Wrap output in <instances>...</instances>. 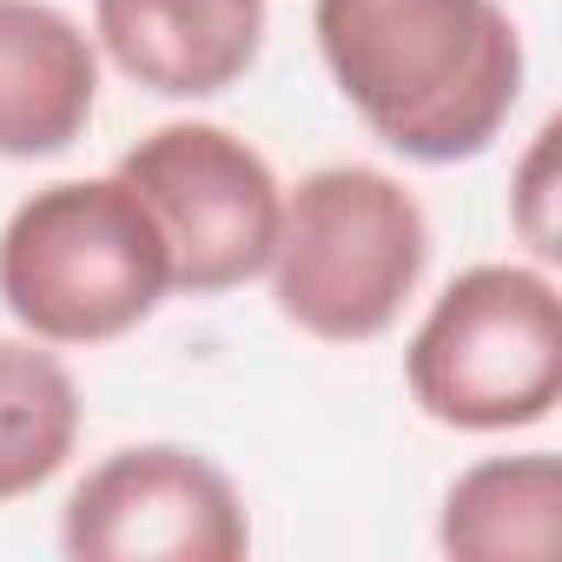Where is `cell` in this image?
I'll list each match as a JSON object with an SVG mask.
<instances>
[{"label":"cell","mask_w":562,"mask_h":562,"mask_svg":"<svg viewBox=\"0 0 562 562\" xmlns=\"http://www.w3.org/2000/svg\"><path fill=\"white\" fill-rule=\"evenodd\" d=\"M80 443V384L41 338H0V503L34 496Z\"/></svg>","instance_id":"obj_10"},{"label":"cell","mask_w":562,"mask_h":562,"mask_svg":"<svg viewBox=\"0 0 562 562\" xmlns=\"http://www.w3.org/2000/svg\"><path fill=\"white\" fill-rule=\"evenodd\" d=\"M106 60L166 100L238 87L265 47V0H93Z\"/></svg>","instance_id":"obj_7"},{"label":"cell","mask_w":562,"mask_h":562,"mask_svg":"<svg viewBox=\"0 0 562 562\" xmlns=\"http://www.w3.org/2000/svg\"><path fill=\"white\" fill-rule=\"evenodd\" d=\"M120 179L139 192V205L166 238L172 292L218 299L251 285L271 265L285 192H278L265 153H251L238 133L212 120H172L139 146H126Z\"/></svg>","instance_id":"obj_5"},{"label":"cell","mask_w":562,"mask_h":562,"mask_svg":"<svg viewBox=\"0 0 562 562\" xmlns=\"http://www.w3.org/2000/svg\"><path fill=\"white\" fill-rule=\"evenodd\" d=\"M549 199H555V126L536 133L522 172H516V232L536 245V258H555V218H549Z\"/></svg>","instance_id":"obj_11"},{"label":"cell","mask_w":562,"mask_h":562,"mask_svg":"<svg viewBox=\"0 0 562 562\" xmlns=\"http://www.w3.org/2000/svg\"><path fill=\"white\" fill-rule=\"evenodd\" d=\"M318 54L404 159H476L516 113L522 34L496 0H318Z\"/></svg>","instance_id":"obj_1"},{"label":"cell","mask_w":562,"mask_h":562,"mask_svg":"<svg viewBox=\"0 0 562 562\" xmlns=\"http://www.w3.org/2000/svg\"><path fill=\"white\" fill-rule=\"evenodd\" d=\"M100 106V54L47 0H0V159L67 153Z\"/></svg>","instance_id":"obj_8"},{"label":"cell","mask_w":562,"mask_h":562,"mask_svg":"<svg viewBox=\"0 0 562 562\" xmlns=\"http://www.w3.org/2000/svg\"><path fill=\"white\" fill-rule=\"evenodd\" d=\"M437 542L470 562H542L562 542V463L549 450L490 457L443 496Z\"/></svg>","instance_id":"obj_9"},{"label":"cell","mask_w":562,"mask_h":562,"mask_svg":"<svg viewBox=\"0 0 562 562\" xmlns=\"http://www.w3.org/2000/svg\"><path fill=\"white\" fill-rule=\"evenodd\" d=\"M411 397L450 430H522L562 397V299L549 271L470 265L404 351Z\"/></svg>","instance_id":"obj_4"},{"label":"cell","mask_w":562,"mask_h":562,"mask_svg":"<svg viewBox=\"0 0 562 562\" xmlns=\"http://www.w3.org/2000/svg\"><path fill=\"white\" fill-rule=\"evenodd\" d=\"M166 292V238L120 172L41 186L0 232V305L41 345L126 338L159 312Z\"/></svg>","instance_id":"obj_2"},{"label":"cell","mask_w":562,"mask_h":562,"mask_svg":"<svg viewBox=\"0 0 562 562\" xmlns=\"http://www.w3.org/2000/svg\"><path fill=\"white\" fill-rule=\"evenodd\" d=\"M430 265L424 205L378 166H318L278 212L271 299L318 345H371Z\"/></svg>","instance_id":"obj_3"},{"label":"cell","mask_w":562,"mask_h":562,"mask_svg":"<svg viewBox=\"0 0 562 562\" xmlns=\"http://www.w3.org/2000/svg\"><path fill=\"white\" fill-rule=\"evenodd\" d=\"M60 549L80 562H238L245 503L218 463L179 443L113 450L60 509Z\"/></svg>","instance_id":"obj_6"}]
</instances>
